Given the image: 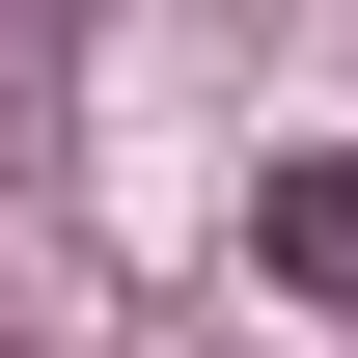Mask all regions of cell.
Segmentation results:
<instances>
[{
    "label": "cell",
    "instance_id": "6da1fadb",
    "mask_svg": "<svg viewBox=\"0 0 358 358\" xmlns=\"http://www.w3.org/2000/svg\"><path fill=\"white\" fill-rule=\"evenodd\" d=\"M248 248L303 275V303H358V166H275V193H248Z\"/></svg>",
    "mask_w": 358,
    "mask_h": 358
}]
</instances>
